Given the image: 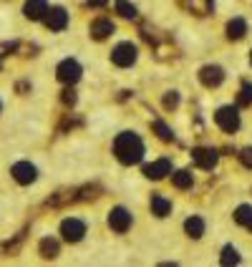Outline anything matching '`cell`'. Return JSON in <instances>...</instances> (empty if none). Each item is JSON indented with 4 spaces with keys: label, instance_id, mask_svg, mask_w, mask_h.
<instances>
[{
    "label": "cell",
    "instance_id": "cell-29",
    "mask_svg": "<svg viewBox=\"0 0 252 267\" xmlns=\"http://www.w3.org/2000/svg\"><path fill=\"white\" fill-rule=\"evenodd\" d=\"M0 109H3V106H0Z\"/></svg>",
    "mask_w": 252,
    "mask_h": 267
},
{
    "label": "cell",
    "instance_id": "cell-6",
    "mask_svg": "<svg viewBox=\"0 0 252 267\" xmlns=\"http://www.w3.org/2000/svg\"><path fill=\"white\" fill-rule=\"evenodd\" d=\"M10 174H13V179H16L18 184H31V182H36V176H38L36 167L28 164V161H18V164H13Z\"/></svg>",
    "mask_w": 252,
    "mask_h": 267
},
{
    "label": "cell",
    "instance_id": "cell-12",
    "mask_svg": "<svg viewBox=\"0 0 252 267\" xmlns=\"http://www.w3.org/2000/svg\"><path fill=\"white\" fill-rule=\"evenodd\" d=\"M199 78H202V83H204L207 88H212V86H219V83H222L225 73H222L219 66H204L202 73H199Z\"/></svg>",
    "mask_w": 252,
    "mask_h": 267
},
{
    "label": "cell",
    "instance_id": "cell-20",
    "mask_svg": "<svg viewBox=\"0 0 252 267\" xmlns=\"http://www.w3.org/2000/svg\"><path fill=\"white\" fill-rule=\"evenodd\" d=\"M116 10L121 13L124 18H131V20L136 18V8L131 5V3H126V0H118V3H116Z\"/></svg>",
    "mask_w": 252,
    "mask_h": 267
},
{
    "label": "cell",
    "instance_id": "cell-14",
    "mask_svg": "<svg viewBox=\"0 0 252 267\" xmlns=\"http://www.w3.org/2000/svg\"><path fill=\"white\" fill-rule=\"evenodd\" d=\"M152 212L156 217H167L172 212V202L167 197H161V194H152Z\"/></svg>",
    "mask_w": 252,
    "mask_h": 267
},
{
    "label": "cell",
    "instance_id": "cell-1",
    "mask_svg": "<svg viewBox=\"0 0 252 267\" xmlns=\"http://www.w3.org/2000/svg\"><path fill=\"white\" fill-rule=\"evenodd\" d=\"M114 154L118 156L121 164H136L144 156V144L136 134L124 131V134H118L116 141H114Z\"/></svg>",
    "mask_w": 252,
    "mask_h": 267
},
{
    "label": "cell",
    "instance_id": "cell-21",
    "mask_svg": "<svg viewBox=\"0 0 252 267\" xmlns=\"http://www.w3.org/2000/svg\"><path fill=\"white\" fill-rule=\"evenodd\" d=\"M240 262V255H237V249L232 247H225L222 249V265H237Z\"/></svg>",
    "mask_w": 252,
    "mask_h": 267
},
{
    "label": "cell",
    "instance_id": "cell-27",
    "mask_svg": "<svg viewBox=\"0 0 252 267\" xmlns=\"http://www.w3.org/2000/svg\"><path fill=\"white\" fill-rule=\"evenodd\" d=\"M109 0H88V8H98V5H106Z\"/></svg>",
    "mask_w": 252,
    "mask_h": 267
},
{
    "label": "cell",
    "instance_id": "cell-4",
    "mask_svg": "<svg viewBox=\"0 0 252 267\" xmlns=\"http://www.w3.org/2000/svg\"><path fill=\"white\" fill-rule=\"evenodd\" d=\"M61 234H63V240H68V242H78V240H83V234H86V225L81 219H76V217H68V219L61 222Z\"/></svg>",
    "mask_w": 252,
    "mask_h": 267
},
{
    "label": "cell",
    "instance_id": "cell-7",
    "mask_svg": "<svg viewBox=\"0 0 252 267\" xmlns=\"http://www.w3.org/2000/svg\"><path fill=\"white\" fill-rule=\"evenodd\" d=\"M109 227L118 234L126 232L131 227V214L124 210V207H116V210H111V214H109Z\"/></svg>",
    "mask_w": 252,
    "mask_h": 267
},
{
    "label": "cell",
    "instance_id": "cell-8",
    "mask_svg": "<svg viewBox=\"0 0 252 267\" xmlns=\"http://www.w3.org/2000/svg\"><path fill=\"white\" fill-rule=\"evenodd\" d=\"M43 20H46V25L51 28V31H63V28L68 25V13L63 8H48Z\"/></svg>",
    "mask_w": 252,
    "mask_h": 267
},
{
    "label": "cell",
    "instance_id": "cell-17",
    "mask_svg": "<svg viewBox=\"0 0 252 267\" xmlns=\"http://www.w3.org/2000/svg\"><path fill=\"white\" fill-rule=\"evenodd\" d=\"M172 184H174L176 189H189V187H192V174L184 172V169L174 172V174H172Z\"/></svg>",
    "mask_w": 252,
    "mask_h": 267
},
{
    "label": "cell",
    "instance_id": "cell-5",
    "mask_svg": "<svg viewBox=\"0 0 252 267\" xmlns=\"http://www.w3.org/2000/svg\"><path fill=\"white\" fill-rule=\"evenodd\" d=\"M56 73H58V81L76 83L81 78V66H78V61H73V58H66V61L56 68Z\"/></svg>",
    "mask_w": 252,
    "mask_h": 267
},
{
    "label": "cell",
    "instance_id": "cell-25",
    "mask_svg": "<svg viewBox=\"0 0 252 267\" xmlns=\"http://www.w3.org/2000/svg\"><path fill=\"white\" fill-rule=\"evenodd\" d=\"M240 161H242L247 169H252V149H245V152L240 154Z\"/></svg>",
    "mask_w": 252,
    "mask_h": 267
},
{
    "label": "cell",
    "instance_id": "cell-10",
    "mask_svg": "<svg viewBox=\"0 0 252 267\" xmlns=\"http://www.w3.org/2000/svg\"><path fill=\"white\" fill-rule=\"evenodd\" d=\"M192 159H194V164L197 167H202V169H214V164H217V152L214 149H194L192 152Z\"/></svg>",
    "mask_w": 252,
    "mask_h": 267
},
{
    "label": "cell",
    "instance_id": "cell-11",
    "mask_svg": "<svg viewBox=\"0 0 252 267\" xmlns=\"http://www.w3.org/2000/svg\"><path fill=\"white\" fill-rule=\"evenodd\" d=\"M144 174L149 176V179H161V176L172 174V161L169 159H159V161H154V164H146Z\"/></svg>",
    "mask_w": 252,
    "mask_h": 267
},
{
    "label": "cell",
    "instance_id": "cell-15",
    "mask_svg": "<svg viewBox=\"0 0 252 267\" xmlns=\"http://www.w3.org/2000/svg\"><path fill=\"white\" fill-rule=\"evenodd\" d=\"M245 33H247V23H245L242 18H232V20L227 23V36H230V38L240 40Z\"/></svg>",
    "mask_w": 252,
    "mask_h": 267
},
{
    "label": "cell",
    "instance_id": "cell-9",
    "mask_svg": "<svg viewBox=\"0 0 252 267\" xmlns=\"http://www.w3.org/2000/svg\"><path fill=\"white\" fill-rule=\"evenodd\" d=\"M25 18L28 20H40V18H46V13H48V3L46 0H25Z\"/></svg>",
    "mask_w": 252,
    "mask_h": 267
},
{
    "label": "cell",
    "instance_id": "cell-22",
    "mask_svg": "<svg viewBox=\"0 0 252 267\" xmlns=\"http://www.w3.org/2000/svg\"><path fill=\"white\" fill-rule=\"evenodd\" d=\"M154 131L159 134V139H164V141H172L174 139V134L169 131V126L164 121H154Z\"/></svg>",
    "mask_w": 252,
    "mask_h": 267
},
{
    "label": "cell",
    "instance_id": "cell-24",
    "mask_svg": "<svg viewBox=\"0 0 252 267\" xmlns=\"http://www.w3.org/2000/svg\"><path fill=\"white\" fill-rule=\"evenodd\" d=\"M164 106H167V109H176V106H179V96H176V94L172 91V94L164 98Z\"/></svg>",
    "mask_w": 252,
    "mask_h": 267
},
{
    "label": "cell",
    "instance_id": "cell-26",
    "mask_svg": "<svg viewBox=\"0 0 252 267\" xmlns=\"http://www.w3.org/2000/svg\"><path fill=\"white\" fill-rule=\"evenodd\" d=\"M63 101L66 103H73V101H76V94H73L71 88H66V91H63Z\"/></svg>",
    "mask_w": 252,
    "mask_h": 267
},
{
    "label": "cell",
    "instance_id": "cell-2",
    "mask_svg": "<svg viewBox=\"0 0 252 267\" xmlns=\"http://www.w3.org/2000/svg\"><path fill=\"white\" fill-rule=\"evenodd\" d=\"M214 118H217L219 129H222V131H227V134H234L237 129H240V114H237L234 106H222V109L217 111Z\"/></svg>",
    "mask_w": 252,
    "mask_h": 267
},
{
    "label": "cell",
    "instance_id": "cell-16",
    "mask_svg": "<svg viewBox=\"0 0 252 267\" xmlns=\"http://www.w3.org/2000/svg\"><path fill=\"white\" fill-rule=\"evenodd\" d=\"M184 229H187V234H189V237L199 240V237L204 234V222H202L199 217H189V219L184 222Z\"/></svg>",
    "mask_w": 252,
    "mask_h": 267
},
{
    "label": "cell",
    "instance_id": "cell-23",
    "mask_svg": "<svg viewBox=\"0 0 252 267\" xmlns=\"http://www.w3.org/2000/svg\"><path fill=\"white\" fill-rule=\"evenodd\" d=\"M240 103H242V106H247V103H252V83H245V86H242V96H240Z\"/></svg>",
    "mask_w": 252,
    "mask_h": 267
},
{
    "label": "cell",
    "instance_id": "cell-28",
    "mask_svg": "<svg viewBox=\"0 0 252 267\" xmlns=\"http://www.w3.org/2000/svg\"><path fill=\"white\" fill-rule=\"evenodd\" d=\"M250 61H252V56H250Z\"/></svg>",
    "mask_w": 252,
    "mask_h": 267
},
{
    "label": "cell",
    "instance_id": "cell-3",
    "mask_svg": "<svg viewBox=\"0 0 252 267\" xmlns=\"http://www.w3.org/2000/svg\"><path fill=\"white\" fill-rule=\"evenodd\" d=\"M111 61L116 66H121V68L131 66L136 61V46H134V43H118V46L111 51Z\"/></svg>",
    "mask_w": 252,
    "mask_h": 267
},
{
    "label": "cell",
    "instance_id": "cell-13",
    "mask_svg": "<svg viewBox=\"0 0 252 267\" xmlns=\"http://www.w3.org/2000/svg\"><path fill=\"white\" fill-rule=\"evenodd\" d=\"M109 33H114V23H111V20L101 18V20H94V23H91V36H94L96 40H103Z\"/></svg>",
    "mask_w": 252,
    "mask_h": 267
},
{
    "label": "cell",
    "instance_id": "cell-19",
    "mask_svg": "<svg viewBox=\"0 0 252 267\" xmlns=\"http://www.w3.org/2000/svg\"><path fill=\"white\" fill-rule=\"evenodd\" d=\"M234 219L252 232V207H240V210H237V214H234Z\"/></svg>",
    "mask_w": 252,
    "mask_h": 267
},
{
    "label": "cell",
    "instance_id": "cell-18",
    "mask_svg": "<svg viewBox=\"0 0 252 267\" xmlns=\"http://www.w3.org/2000/svg\"><path fill=\"white\" fill-rule=\"evenodd\" d=\"M40 255L43 257H56L58 255V242L46 237V240H40Z\"/></svg>",
    "mask_w": 252,
    "mask_h": 267
}]
</instances>
